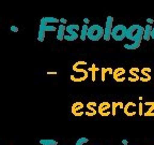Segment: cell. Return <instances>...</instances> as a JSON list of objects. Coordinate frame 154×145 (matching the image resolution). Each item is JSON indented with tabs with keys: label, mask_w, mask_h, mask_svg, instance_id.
Segmentation results:
<instances>
[{
	"label": "cell",
	"mask_w": 154,
	"mask_h": 145,
	"mask_svg": "<svg viewBox=\"0 0 154 145\" xmlns=\"http://www.w3.org/2000/svg\"><path fill=\"white\" fill-rule=\"evenodd\" d=\"M143 34H144V27H142L139 24H133L128 28V34L126 39L128 41L134 42H141L143 40Z\"/></svg>",
	"instance_id": "6da1fadb"
},
{
	"label": "cell",
	"mask_w": 154,
	"mask_h": 145,
	"mask_svg": "<svg viewBox=\"0 0 154 145\" xmlns=\"http://www.w3.org/2000/svg\"><path fill=\"white\" fill-rule=\"evenodd\" d=\"M104 34H105V29L99 24H93L89 26V30H88V39L90 41H100L102 38H104Z\"/></svg>",
	"instance_id": "7a4b0ae2"
},
{
	"label": "cell",
	"mask_w": 154,
	"mask_h": 145,
	"mask_svg": "<svg viewBox=\"0 0 154 145\" xmlns=\"http://www.w3.org/2000/svg\"><path fill=\"white\" fill-rule=\"evenodd\" d=\"M82 30L78 24H69L66 26V32H65L64 40L65 41H76L79 38L78 31Z\"/></svg>",
	"instance_id": "3957f363"
},
{
	"label": "cell",
	"mask_w": 154,
	"mask_h": 145,
	"mask_svg": "<svg viewBox=\"0 0 154 145\" xmlns=\"http://www.w3.org/2000/svg\"><path fill=\"white\" fill-rule=\"evenodd\" d=\"M128 34V27L124 26L123 24L116 25L112 29V34H111V39H113L115 41H123L126 38Z\"/></svg>",
	"instance_id": "277c9868"
},
{
	"label": "cell",
	"mask_w": 154,
	"mask_h": 145,
	"mask_svg": "<svg viewBox=\"0 0 154 145\" xmlns=\"http://www.w3.org/2000/svg\"><path fill=\"white\" fill-rule=\"evenodd\" d=\"M72 70L74 71L75 73H77V74H79V75H77V76L71 75L70 79L73 82H76V83L85 82V81L88 79V76H89V71L87 70V69H84V68H77V67H75V66H72Z\"/></svg>",
	"instance_id": "5b68a950"
},
{
	"label": "cell",
	"mask_w": 154,
	"mask_h": 145,
	"mask_svg": "<svg viewBox=\"0 0 154 145\" xmlns=\"http://www.w3.org/2000/svg\"><path fill=\"white\" fill-rule=\"evenodd\" d=\"M113 17L111 15L107 16L106 18V24H105V34H104V38L103 40L104 41H109L111 39V34H112V29H113Z\"/></svg>",
	"instance_id": "8992f818"
},
{
	"label": "cell",
	"mask_w": 154,
	"mask_h": 145,
	"mask_svg": "<svg viewBox=\"0 0 154 145\" xmlns=\"http://www.w3.org/2000/svg\"><path fill=\"white\" fill-rule=\"evenodd\" d=\"M111 103L108 101H103L97 106V113L103 117H108L111 115Z\"/></svg>",
	"instance_id": "52a82bcc"
},
{
	"label": "cell",
	"mask_w": 154,
	"mask_h": 145,
	"mask_svg": "<svg viewBox=\"0 0 154 145\" xmlns=\"http://www.w3.org/2000/svg\"><path fill=\"white\" fill-rule=\"evenodd\" d=\"M85 104L82 101H76L72 104L71 106V112L75 117H82V115H85Z\"/></svg>",
	"instance_id": "ba28073f"
},
{
	"label": "cell",
	"mask_w": 154,
	"mask_h": 145,
	"mask_svg": "<svg viewBox=\"0 0 154 145\" xmlns=\"http://www.w3.org/2000/svg\"><path fill=\"white\" fill-rule=\"evenodd\" d=\"M125 73H126V71H125V69L123 67L116 68L115 70H113V74H112L113 80H115L117 83H123L125 80H126Z\"/></svg>",
	"instance_id": "9c48e42d"
},
{
	"label": "cell",
	"mask_w": 154,
	"mask_h": 145,
	"mask_svg": "<svg viewBox=\"0 0 154 145\" xmlns=\"http://www.w3.org/2000/svg\"><path fill=\"white\" fill-rule=\"evenodd\" d=\"M97 106H99V104L96 103L95 101L87 102L85 115L88 116V117H93V116H95L96 113H97Z\"/></svg>",
	"instance_id": "30bf717a"
},
{
	"label": "cell",
	"mask_w": 154,
	"mask_h": 145,
	"mask_svg": "<svg viewBox=\"0 0 154 145\" xmlns=\"http://www.w3.org/2000/svg\"><path fill=\"white\" fill-rule=\"evenodd\" d=\"M136 108H137V105H136L135 102L128 101L126 104H124L123 112H124V114L128 116V117H133V116H135L136 114H137V110H136Z\"/></svg>",
	"instance_id": "8fae6325"
},
{
	"label": "cell",
	"mask_w": 154,
	"mask_h": 145,
	"mask_svg": "<svg viewBox=\"0 0 154 145\" xmlns=\"http://www.w3.org/2000/svg\"><path fill=\"white\" fill-rule=\"evenodd\" d=\"M140 69L138 67H132L128 70V82L136 83L140 81Z\"/></svg>",
	"instance_id": "7c38bea8"
},
{
	"label": "cell",
	"mask_w": 154,
	"mask_h": 145,
	"mask_svg": "<svg viewBox=\"0 0 154 145\" xmlns=\"http://www.w3.org/2000/svg\"><path fill=\"white\" fill-rule=\"evenodd\" d=\"M151 68L150 67H143L140 69V82L148 83L151 81Z\"/></svg>",
	"instance_id": "4fadbf2b"
},
{
	"label": "cell",
	"mask_w": 154,
	"mask_h": 145,
	"mask_svg": "<svg viewBox=\"0 0 154 145\" xmlns=\"http://www.w3.org/2000/svg\"><path fill=\"white\" fill-rule=\"evenodd\" d=\"M38 30H43V31H45V32H55L58 30V28H56L54 25H48L43 17V18H41V22H40Z\"/></svg>",
	"instance_id": "5bb4252c"
},
{
	"label": "cell",
	"mask_w": 154,
	"mask_h": 145,
	"mask_svg": "<svg viewBox=\"0 0 154 145\" xmlns=\"http://www.w3.org/2000/svg\"><path fill=\"white\" fill-rule=\"evenodd\" d=\"M143 105L148 106V110L143 113L144 117H154V101H144Z\"/></svg>",
	"instance_id": "9a60e30c"
},
{
	"label": "cell",
	"mask_w": 154,
	"mask_h": 145,
	"mask_svg": "<svg viewBox=\"0 0 154 145\" xmlns=\"http://www.w3.org/2000/svg\"><path fill=\"white\" fill-rule=\"evenodd\" d=\"M65 32H66V26L64 25H59L58 27V30H57V40L58 41H63L64 40V36H65Z\"/></svg>",
	"instance_id": "2e32d148"
},
{
	"label": "cell",
	"mask_w": 154,
	"mask_h": 145,
	"mask_svg": "<svg viewBox=\"0 0 154 145\" xmlns=\"http://www.w3.org/2000/svg\"><path fill=\"white\" fill-rule=\"evenodd\" d=\"M107 74H113V69L111 67H102L101 68V80L103 82L106 81V75Z\"/></svg>",
	"instance_id": "e0dca14e"
},
{
	"label": "cell",
	"mask_w": 154,
	"mask_h": 145,
	"mask_svg": "<svg viewBox=\"0 0 154 145\" xmlns=\"http://www.w3.org/2000/svg\"><path fill=\"white\" fill-rule=\"evenodd\" d=\"M120 108V109H124V104L122 101H112L111 102V115L116 116L117 115V109Z\"/></svg>",
	"instance_id": "ac0fdd59"
},
{
	"label": "cell",
	"mask_w": 154,
	"mask_h": 145,
	"mask_svg": "<svg viewBox=\"0 0 154 145\" xmlns=\"http://www.w3.org/2000/svg\"><path fill=\"white\" fill-rule=\"evenodd\" d=\"M152 29H153V26H152V25H149V24L146 25V27H144V34H143L144 41H149L150 39H151Z\"/></svg>",
	"instance_id": "d6986e66"
},
{
	"label": "cell",
	"mask_w": 154,
	"mask_h": 145,
	"mask_svg": "<svg viewBox=\"0 0 154 145\" xmlns=\"http://www.w3.org/2000/svg\"><path fill=\"white\" fill-rule=\"evenodd\" d=\"M88 30H89V26L86 24H84L82 26V30H80L79 38L82 41H86V39L88 38Z\"/></svg>",
	"instance_id": "ffe728a7"
},
{
	"label": "cell",
	"mask_w": 154,
	"mask_h": 145,
	"mask_svg": "<svg viewBox=\"0 0 154 145\" xmlns=\"http://www.w3.org/2000/svg\"><path fill=\"white\" fill-rule=\"evenodd\" d=\"M87 70L89 71V72H91V79H92V82H95V80H96V72L97 71H101V69H100L99 67H96L95 65H92L91 67H89Z\"/></svg>",
	"instance_id": "44dd1931"
},
{
	"label": "cell",
	"mask_w": 154,
	"mask_h": 145,
	"mask_svg": "<svg viewBox=\"0 0 154 145\" xmlns=\"http://www.w3.org/2000/svg\"><path fill=\"white\" fill-rule=\"evenodd\" d=\"M141 45V42H134V43L131 44H124V48L125 50H130V51H134V50H137V48L140 47Z\"/></svg>",
	"instance_id": "7402d4cb"
},
{
	"label": "cell",
	"mask_w": 154,
	"mask_h": 145,
	"mask_svg": "<svg viewBox=\"0 0 154 145\" xmlns=\"http://www.w3.org/2000/svg\"><path fill=\"white\" fill-rule=\"evenodd\" d=\"M40 144L42 145H58V141L51 139H42L40 140Z\"/></svg>",
	"instance_id": "603a6c76"
},
{
	"label": "cell",
	"mask_w": 154,
	"mask_h": 145,
	"mask_svg": "<svg viewBox=\"0 0 154 145\" xmlns=\"http://www.w3.org/2000/svg\"><path fill=\"white\" fill-rule=\"evenodd\" d=\"M45 19V22L47 23L48 25L49 24H58V23H60V19L55 18V17H44Z\"/></svg>",
	"instance_id": "cb8c5ba5"
},
{
	"label": "cell",
	"mask_w": 154,
	"mask_h": 145,
	"mask_svg": "<svg viewBox=\"0 0 154 145\" xmlns=\"http://www.w3.org/2000/svg\"><path fill=\"white\" fill-rule=\"evenodd\" d=\"M89 142V139L88 138H79L78 140L76 141V144L77 145H84L86 144V143Z\"/></svg>",
	"instance_id": "d4e9b609"
},
{
	"label": "cell",
	"mask_w": 154,
	"mask_h": 145,
	"mask_svg": "<svg viewBox=\"0 0 154 145\" xmlns=\"http://www.w3.org/2000/svg\"><path fill=\"white\" fill-rule=\"evenodd\" d=\"M143 102H139V104H138V115L139 116H143Z\"/></svg>",
	"instance_id": "484cf974"
},
{
	"label": "cell",
	"mask_w": 154,
	"mask_h": 145,
	"mask_svg": "<svg viewBox=\"0 0 154 145\" xmlns=\"http://www.w3.org/2000/svg\"><path fill=\"white\" fill-rule=\"evenodd\" d=\"M10 29H11V31L12 32H18V30H19L17 26H11L10 27Z\"/></svg>",
	"instance_id": "4316f807"
},
{
	"label": "cell",
	"mask_w": 154,
	"mask_h": 145,
	"mask_svg": "<svg viewBox=\"0 0 154 145\" xmlns=\"http://www.w3.org/2000/svg\"><path fill=\"white\" fill-rule=\"evenodd\" d=\"M60 23H61V25H64L65 26V24H67V21L65 18H60Z\"/></svg>",
	"instance_id": "83f0119b"
},
{
	"label": "cell",
	"mask_w": 154,
	"mask_h": 145,
	"mask_svg": "<svg viewBox=\"0 0 154 145\" xmlns=\"http://www.w3.org/2000/svg\"><path fill=\"white\" fill-rule=\"evenodd\" d=\"M147 23H148L149 25L154 24V19H152V18H147Z\"/></svg>",
	"instance_id": "f1b7e54d"
},
{
	"label": "cell",
	"mask_w": 154,
	"mask_h": 145,
	"mask_svg": "<svg viewBox=\"0 0 154 145\" xmlns=\"http://www.w3.org/2000/svg\"><path fill=\"white\" fill-rule=\"evenodd\" d=\"M84 23H85L86 25H88V24L90 23V19H89V18H84Z\"/></svg>",
	"instance_id": "f546056e"
},
{
	"label": "cell",
	"mask_w": 154,
	"mask_h": 145,
	"mask_svg": "<svg viewBox=\"0 0 154 145\" xmlns=\"http://www.w3.org/2000/svg\"><path fill=\"white\" fill-rule=\"evenodd\" d=\"M122 144H123V145H128V140H125V139H124V140H122Z\"/></svg>",
	"instance_id": "4dcf8cb0"
},
{
	"label": "cell",
	"mask_w": 154,
	"mask_h": 145,
	"mask_svg": "<svg viewBox=\"0 0 154 145\" xmlns=\"http://www.w3.org/2000/svg\"><path fill=\"white\" fill-rule=\"evenodd\" d=\"M57 73H58V72H56V71H55V72H49V71H48L47 74H48V75H56Z\"/></svg>",
	"instance_id": "1f68e13d"
},
{
	"label": "cell",
	"mask_w": 154,
	"mask_h": 145,
	"mask_svg": "<svg viewBox=\"0 0 154 145\" xmlns=\"http://www.w3.org/2000/svg\"><path fill=\"white\" fill-rule=\"evenodd\" d=\"M151 39L154 40V26H153V29H152V34H151Z\"/></svg>",
	"instance_id": "d6a6232c"
},
{
	"label": "cell",
	"mask_w": 154,
	"mask_h": 145,
	"mask_svg": "<svg viewBox=\"0 0 154 145\" xmlns=\"http://www.w3.org/2000/svg\"><path fill=\"white\" fill-rule=\"evenodd\" d=\"M75 145H77V144H75Z\"/></svg>",
	"instance_id": "836d02e7"
}]
</instances>
